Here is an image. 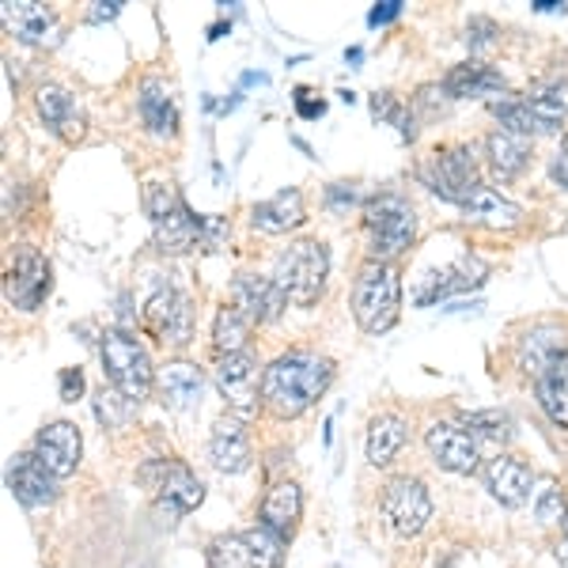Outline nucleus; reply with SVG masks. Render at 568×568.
<instances>
[{
	"instance_id": "obj_1",
	"label": "nucleus",
	"mask_w": 568,
	"mask_h": 568,
	"mask_svg": "<svg viewBox=\"0 0 568 568\" xmlns=\"http://www.w3.org/2000/svg\"><path fill=\"white\" fill-rule=\"evenodd\" d=\"M334 383V361L307 349L284 353L262 375V402L277 417H300L315 406Z\"/></svg>"
},
{
	"instance_id": "obj_2",
	"label": "nucleus",
	"mask_w": 568,
	"mask_h": 568,
	"mask_svg": "<svg viewBox=\"0 0 568 568\" xmlns=\"http://www.w3.org/2000/svg\"><path fill=\"white\" fill-rule=\"evenodd\" d=\"M417 213L402 194H375L364 201V240H368V262H390L414 246Z\"/></svg>"
},
{
	"instance_id": "obj_3",
	"label": "nucleus",
	"mask_w": 568,
	"mask_h": 568,
	"mask_svg": "<svg viewBox=\"0 0 568 568\" xmlns=\"http://www.w3.org/2000/svg\"><path fill=\"white\" fill-rule=\"evenodd\" d=\"M402 315V273L390 262H364L353 284V318L364 334H387Z\"/></svg>"
},
{
	"instance_id": "obj_4",
	"label": "nucleus",
	"mask_w": 568,
	"mask_h": 568,
	"mask_svg": "<svg viewBox=\"0 0 568 568\" xmlns=\"http://www.w3.org/2000/svg\"><path fill=\"white\" fill-rule=\"evenodd\" d=\"M99 356H103V375L122 398H130L133 406H141L144 398L155 390V372L152 356L141 345V337H133L130 329H106L99 342Z\"/></svg>"
},
{
	"instance_id": "obj_5",
	"label": "nucleus",
	"mask_w": 568,
	"mask_h": 568,
	"mask_svg": "<svg viewBox=\"0 0 568 568\" xmlns=\"http://www.w3.org/2000/svg\"><path fill=\"white\" fill-rule=\"evenodd\" d=\"M326 277H329V254H326V243H318V240L288 243L277 254V265H273V281L281 284L288 304H296V307L318 304L326 292Z\"/></svg>"
},
{
	"instance_id": "obj_6",
	"label": "nucleus",
	"mask_w": 568,
	"mask_h": 568,
	"mask_svg": "<svg viewBox=\"0 0 568 568\" xmlns=\"http://www.w3.org/2000/svg\"><path fill=\"white\" fill-rule=\"evenodd\" d=\"M417 179L433 190L436 197L452 201V205H466L481 190L478 160L466 144H444V149L428 152L417 168Z\"/></svg>"
},
{
	"instance_id": "obj_7",
	"label": "nucleus",
	"mask_w": 568,
	"mask_h": 568,
	"mask_svg": "<svg viewBox=\"0 0 568 568\" xmlns=\"http://www.w3.org/2000/svg\"><path fill=\"white\" fill-rule=\"evenodd\" d=\"M141 481L152 489L155 497V508L163 511L168 519H182L190 516V511L201 508V500H205V485L194 470H190L186 463L179 459H155L141 470Z\"/></svg>"
},
{
	"instance_id": "obj_8",
	"label": "nucleus",
	"mask_w": 568,
	"mask_h": 568,
	"mask_svg": "<svg viewBox=\"0 0 568 568\" xmlns=\"http://www.w3.org/2000/svg\"><path fill=\"white\" fill-rule=\"evenodd\" d=\"M141 326L144 334L155 337L160 345L182 349V345L194 337V307L182 296L175 284H160L141 307Z\"/></svg>"
},
{
	"instance_id": "obj_9",
	"label": "nucleus",
	"mask_w": 568,
	"mask_h": 568,
	"mask_svg": "<svg viewBox=\"0 0 568 568\" xmlns=\"http://www.w3.org/2000/svg\"><path fill=\"white\" fill-rule=\"evenodd\" d=\"M262 375L265 368H258L251 353H227L216 361L213 368V379L220 394H224L227 409L235 417H251L258 414V402H262Z\"/></svg>"
},
{
	"instance_id": "obj_10",
	"label": "nucleus",
	"mask_w": 568,
	"mask_h": 568,
	"mask_svg": "<svg viewBox=\"0 0 568 568\" xmlns=\"http://www.w3.org/2000/svg\"><path fill=\"white\" fill-rule=\"evenodd\" d=\"M50 262L39 246H16L12 251V262H8V273H4V296L12 307L20 311H34L42 307V300L50 296Z\"/></svg>"
},
{
	"instance_id": "obj_11",
	"label": "nucleus",
	"mask_w": 568,
	"mask_h": 568,
	"mask_svg": "<svg viewBox=\"0 0 568 568\" xmlns=\"http://www.w3.org/2000/svg\"><path fill=\"white\" fill-rule=\"evenodd\" d=\"M383 516L387 524L398 530L402 538H414L428 527L433 519V497H428V485L420 478H390L387 489H383Z\"/></svg>"
},
{
	"instance_id": "obj_12",
	"label": "nucleus",
	"mask_w": 568,
	"mask_h": 568,
	"mask_svg": "<svg viewBox=\"0 0 568 568\" xmlns=\"http://www.w3.org/2000/svg\"><path fill=\"white\" fill-rule=\"evenodd\" d=\"M425 447H428V455H433V463L447 474L470 478V474H478V466H481L478 439L466 433L463 425H455V420H433L425 433Z\"/></svg>"
},
{
	"instance_id": "obj_13",
	"label": "nucleus",
	"mask_w": 568,
	"mask_h": 568,
	"mask_svg": "<svg viewBox=\"0 0 568 568\" xmlns=\"http://www.w3.org/2000/svg\"><path fill=\"white\" fill-rule=\"evenodd\" d=\"M34 106H39V118L45 122V130L53 136H61L65 144H80L88 136V114L69 88L42 84L34 91Z\"/></svg>"
},
{
	"instance_id": "obj_14",
	"label": "nucleus",
	"mask_w": 568,
	"mask_h": 568,
	"mask_svg": "<svg viewBox=\"0 0 568 568\" xmlns=\"http://www.w3.org/2000/svg\"><path fill=\"white\" fill-rule=\"evenodd\" d=\"M34 459H39L53 478H72L80 459H84V436L72 420H53L34 436Z\"/></svg>"
},
{
	"instance_id": "obj_15",
	"label": "nucleus",
	"mask_w": 568,
	"mask_h": 568,
	"mask_svg": "<svg viewBox=\"0 0 568 568\" xmlns=\"http://www.w3.org/2000/svg\"><path fill=\"white\" fill-rule=\"evenodd\" d=\"M232 307H240L254 326L281 318V311L288 307V296L273 277H258V273H240L232 281Z\"/></svg>"
},
{
	"instance_id": "obj_16",
	"label": "nucleus",
	"mask_w": 568,
	"mask_h": 568,
	"mask_svg": "<svg viewBox=\"0 0 568 568\" xmlns=\"http://www.w3.org/2000/svg\"><path fill=\"white\" fill-rule=\"evenodd\" d=\"M8 489H12V497L31 511L50 508V504L58 500V478H53L34 455H16V459L8 463Z\"/></svg>"
},
{
	"instance_id": "obj_17",
	"label": "nucleus",
	"mask_w": 568,
	"mask_h": 568,
	"mask_svg": "<svg viewBox=\"0 0 568 568\" xmlns=\"http://www.w3.org/2000/svg\"><path fill=\"white\" fill-rule=\"evenodd\" d=\"M209 463H213L220 474L251 470L254 455H251V436H246V428H243V417L227 414L216 420L213 436H209Z\"/></svg>"
},
{
	"instance_id": "obj_18",
	"label": "nucleus",
	"mask_w": 568,
	"mask_h": 568,
	"mask_svg": "<svg viewBox=\"0 0 568 568\" xmlns=\"http://www.w3.org/2000/svg\"><path fill=\"white\" fill-rule=\"evenodd\" d=\"M530 485H535V470L519 455H497V459L485 463V489L504 508H524L530 497Z\"/></svg>"
},
{
	"instance_id": "obj_19",
	"label": "nucleus",
	"mask_w": 568,
	"mask_h": 568,
	"mask_svg": "<svg viewBox=\"0 0 568 568\" xmlns=\"http://www.w3.org/2000/svg\"><path fill=\"white\" fill-rule=\"evenodd\" d=\"M0 20H4L8 34H16L27 45H53L58 42V16L45 4H34V0H8L0 8Z\"/></svg>"
},
{
	"instance_id": "obj_20",
	"label": "nucleus",
	"mask_w": 568,
	"mask_h": 568,
	"mask_svg": "<svg viewBox=\"0 0 568 568\" xmlns=\"http://www.w3.org/2000/svg\"><path fill=\"white\" fill-rule=\"evenodd\" d=\"M300 516H304V489L296 481H273L258 508V524L270 527L273 535L292 538V530L300 527Z\"/></svg>"
},
{
	"instance_id": "obj_21",
	"label": "nucleus",
	"mask_w": 568,
	"mask_h": 568,
	"mask_svg": "<svg viewBox=\"0 0 568 568\" xmlns=\"http://www.w3.org/2000/svg\"><path fill=\"white\" fill-rule=\"evenodd\" d=\"M304 220H307V205H304V194H300V190H281V194L265 197L251 209V224L265 235L296 232Z\"/></svg>"
},
{
	"instance_id": "obj_22",
	"label": "nucleus",
	"mask_w": 568,
	"mask_h": 568,
	"mask_svg": "<svg viewBox=\"0 0 568 568\" xmlns=\"http://www.w3.org/2000/svg\"><path fill=\"white\" fill-rule=\"evenodd\" d=\"M561 353H568V349H565V329L557 326V323H535L516 342L519 368L530 372V375H542Z\"/></svg>"
},
{
	"instance_id": "obj_23",
	"label": "nucleus",
	"mask_w": 568,
	"mask_h": 568,
	"mask_svg": "<svg viewBox=\"0 0 568 568\" xmlns=\"http://www.w3.org/2000/svg\"><path fill=\"white\" fill-rule=\"evenodd\" d=\"M527 106L538 130L557 133L568 122V77H542L527 88Z\"/></svg>"
},
{
	"instance_id": "obj_24",
	"label": "nucleus",
	"mask_w": 568,
	"mask_h": 568,
	"mask_svg": "<svg viewBox=\"0 0 568 568\" xmlns=\"http://www.w3.org/2000/svg\"><path fill=\"white\" fill-rule=\"evenodd\" d=\"M155 387H160V398L168 402L171 409L186 414V409L201 406V390H205V379H201L197 364L171 361L168 368H160V375H155Z\"/></svg>"
},
{
	"instance_id": "obj_25",
	"label": "nucleus",
	"mask_w": 568,
	"mask_h": 568,
	"mask_svg": "<svg viewBox=\"0 0 568 568\" xmlns=\"http://www.w3.org/2000/svg\"><path fill=\"white\" fill-rule=\"evenodd\" d=\"M444 88L452 99H485V95H504L508 84L497 69L481 65V61H463L444 77Z\"/></svg>"
},
{
	"instance_id": "obj_26",
	"label": "nucleus",
	"mask_w": 568,
	"mask_h": 568,
	"mask_svg": "<svg viewBox=\"0 0 568 568\" xmlns=\"http://www.w3.org/2000/svg\"><path fill=\"white\" fill-rule=\"evenodd\" d=\"M141 118L149 125V133L155 136H175L179 133V103L175 91H171L163 80H144L141 84Z\"/></svg>"
},
{
	"instance_id": "obj_27",
	"label": "nucleus",
	"mask_w": 568,
	"mask_h": 568,
	"mask_svg": "<svg viewBox=\"0 0 568 568\" xmlns=\"http://www.w3.org/2000/svg\"><path fill=\"white\" fill-rule=\"evenodd\" d=\"M466 220H474V224H485L493 227V232H511V227L524 224V209L516 205V201L500 197L493 186H481L478 194L463 205Z\"/></svg>"
},
{
	"instance_id": "obj_28",
	"label": "nucleus",
	"mask_w": 568,
	"mask_h": 568,
	"mask_svg": "<svg viewBox=\"0 0 568 568\" xmlns=\"http://www.w3.org/2000/svg\"><path fill=\"white\" fill-rule=\"evenodd\" d=\"M201 240H205V216H194L186 205L155 224V251L160 254H190L197 251Z\"/></svg>"
},
{
	"instance_id": "obj_29",
	"label": "nucleus",
	"mask_w": 568,
	"mask_h": 568,
	"mask_svg": "<svg viewBox=\"0 0 568 568\" xmlns=\"http://www.w3.org/2000/svg\"><path fill=\"white\" fill-rule=\"evenodd\" d=\"M489 277V262H481L478 254H466L444 273H433V288L417 292V304H433L439 296H452V292H466V288H478V284Z\"/></svg>"
},
{
	"instance_id": "obj_30",
	"label": "nucleus",
	"mask_w": 568,
	"mask_h": 568,
	"mask_svg": "<svg viewBox=\"0 0 568 568\" xmlns=\"http://www.w3.org/2000/svg\"><path fill=\"white\" fill-rule=\"evenodd\" d=\"M485 155H489V168L493 175L500 182H511L524 175V168L530 163V141L527 136H516V133H489V141H485Z\"/></svg>"
},
{
	"instance_id": "obj_31",
	"label": "nucleus",
	"mask_w": 568,
	"mask_h": 568,
	"mask_svg": "<svg viewBox=\"0 0 568 568\" xmlns=\"http://www.w3.org/2000/svg\"><path fill=\"white\" fill-rule=\"evenodd\" d=\"M535 394H538L542 414L554 420L557 428H568V353H561L542 375H538Z\"/></svg>"
},
{
	"instance_id": "obj_32",
	"label": "nucleus",
	"mask_w": 568,
	"mask_h": 568,
	"mask_svg": "<svg viewBox=\"0 0 568 568\" xmlns=\"http://www.w3.org/2000/svg\"><path fill=\"white\" fill-rule=\"evenodd\" d=\"M409 439V428L406 420L398 414H379L368 425V439H364V452H368V463L372 466H390L394 455L406 447Z\"/></svg>"
},
{
	"instance_id": "obj_33",
	"label": "nucleus",
	"mask_w": 568,
	"mask_h": 568,
	"mask_svg": "<svg viewBox=\"0 0 568 568\" xmlns=\"http://www.w3.org/2000/svg\"><path fill=\"white\" fill-rule=\"evenodd\" d=\"M251 318L243 315L240 307L224 304L216 311V323H213V345L220 356L227 353H246V342H251Z\"/></svg>"
},
{
	"instance_id": "obj_34",
	"label": "nucleus",
	"mask_w": 568,
	"mask_h": 568,
	"mask_svg": "<svg viewBox=\"0 0 568 568\" xmlns=\"http://www.w3.org/2000/svg\"><path fill=\"white\" fill-rule=\"evenodd\" d=\"M209 568H262L246 535H216L205 549Z\"/></svg>"
},
{
	"instance_id": "obj_35",
	"label": "nucleus",
	"mask_w": 568,
	"mask_h": 568,
	"mask_svg": "<svg viewBox=\"0 0 568 568\" xmlns=\"http://www.w3.org/2000/svg\"><path fill=\"white\" fill-rule=\"evenodd\" d=\"M459 425L470 433L474 439H485V444H508L516 436V425L504 409H474V414H463Z\"/></svg>"
},
{
	"instance_id": "obj_36",
	"label": "nucleus",
	"mask_w": 568,
	"mask_h": 568,
	"mask_svg": "<svg viewBox=\"0 0 568 568\" xmlns=\"http://www.w3.org/2000/svg\"><path fill=\"white\" fill-rule=\"evenodd\" d=\"M489 110L497 114V122H500V130H504V133L527 136V141L542 136V130H538V122H535V114H530V106H527V99L500 95V99H493Z\"/></svg>"
},
{
	"instance_id": "obj_37",
	"label": "nucleus",
	"mask_w": 568,
	"mask_h": 568,
	"mask_svg": "<svg viewBox=\"0 0 568 568\" xmlns=\"http://www.w3.org/2000/svg\"><path fill=\"white\" fill-rule=\"evenodd\" d=\"M372 114H375V118H383V122H394V125H398L406 141H414V136H417V118L409 114V110L402 106L398 99L390 95V91H375V95H372Z\"/></svg>"
},
{
	"instance_id": "obj_38",
	"label": "nucleus",
	"mask_w": 568,
	"mask_h": 568,
	"mask_svg": "<svg viewBox=\"0 0 568 568\" xmlns=\"http://www.w3.org/2000/svg\"><path fill=\"white\" fill-rule=\"evenodd\" d=\"M182 205H186V201L179 197V190L171 186V182H149V186H144V209H149L152 224L175 216Z\"/></svg>"
},
{
	"instance_id": "obj_39",
	"label": "nucleus",
	"mask_w": 568,
	"mask_h": 568,
	"mask_svg": "<svg viewBox=\"0 0 568 568\" xmlns=\"http://www.w3.org/2000/svg\"><path fill=\"white\" fill-rule=\"evenodd\" d=\"M243 535H246V542H251L254 557H258L262 568H281V561H284V538L281 535H273V530L262 527V524L243 530Z\"/></svg>"
},
{
	"instance_id": "obj_40",
	"label": "nucleus",
	"mask_w": 568,
	"mask_h": 568,
	"mask_svg": "<svg viewBox=\"0 0 568 568\" xmlns=\"http://www.w3.org/2000/svg\"><path fill=\"white\" fill-rule=\"evenodd\" d=\"M130 409H133V402L130 398H122L114 387H103L99 390V398H95V417L103 420V428H122L125 420H130Z\"/></svg>"
},
{
	"instance_id": "obj_41",
	"label": "nucleus",
	"mask_w": 568,
	"mask_h": 568,
	"mask_svg": "<svg viewBox=\"0 0 568 568\" xmlns=\"http://www.w3.org/2000/svg\"><path fill=\"white\" fill-rule=\"evenodd\" d=\"M497 42H500V27L489 16H474L466 23V45H470V53H489Z\"/></svg>"
},
{
	"instance_id": "obj_42",
	"label": "nucleus",
	"mask_w": 568,
	"mask_h": 568,
	"mask_svg": "<svg viewBox=\"0 0 568 568\" xmlns=\"http://www.w3.org/2000/svg\"><path fill=\"white\" fill-rule=\"evenodd\" d=\"M565 508H568V497L561 493V485H546V489L538 493V500H535L538 524H561Z\"/></svg>"
},
{
	"instance_id": "obj_43",
	"label": "nucleus",
	"mask_w": 568,
	"mask_h": 568,
	"mask_svg": "<svg viewBox=\"0 0 568 568\" xmlns=\"http://www.w3.org/2000/svg\"><path fill=\"white\" fill-rule=\"evenodd\" d=\"M447 103H452V95H447V88H439V84H425L414 95V106L420 110L425 118H439V114H447Z\"/></svg>"
},
{
	"instance_id": "obj_44",
	"label": "nucleus",
	"mask_w": 568,
	"mask_h": 568,
	"mask_svg": "<svg viewBox=\"0 0 568 568\" xmlns=\"http://www.w3.org/2000/svg\"><path fill=\"white\" fill-rule=\"evenodd\" d=\"M296 114L307 118V122H311V118H323L326 114V103L311 88H296Z\"/></svg>"
},
{
	"instance_id": "obj_45",
	"label": "nucleus",
	"mask_w": 568,
	"mask_h": 568,
	"mask_svg": "<svg viewBox=\"0 0 568 568\" xmlns=\"http://www.w3.org/2000/svg\"><path fill=\"white\" fill-rule=\"evenodd\" d=\"M227 235H232V227H227V220H220V216H205V240H201V246H205V251H220Z\"/></svg>"
},
{
	"instance_id": "obj_46",
	"label": "nucleus",
	"mask_w": 568,
	"mask_h": 568,
	"mask_svg": "<svg viewBox=\"0 0 568 568\" xmlns=\"http://www.w3.org/2000/svg\"><path fill=\"white\" fill-rule=\"evenodd\" d=\"M549 179H554V186L568 190V133H565L561 149L554 152V160H549Z\"/></svg>"
},
{
	"instance_id": "obj_47",
	"label": "nucleus",
	"mask_w": 568,
	"mask_h": 568,
	"mask_svg": "<svg viewBox=\"0 0 568 568\" xmlns=\"http://www.w3.org/2000/svg\"><path fill=\"white\" fill-rule=\"evenodd\" d=\"M80 394H84V372L65 368L61 372V402H77Z\"/></svg>"
},
{
	"instance_id": "obj_48",
	"label": "nucleus",
	"mask_w": 568,
	"mask_h": 568,
	"mask_svg": "<svg viewBox=\"0 0 568 568\" xmlns=\"http://www.w3.org/2000/svg\"><path fill=\"white\" fill-rule=\"evenodd\" d=\"M402 16V0H379V4L368 12V23L372 27H383V23H390V20H398Z\"/></svg>"
},
{
	"instance_id": "obj_49",
	"label": "nucleus",
	"mask_w": 568,
	"mask_h": 568,
	"mask_svg": "<svg viewBox=\"0 0 568 568\" xmlns=\"http://www.w3.org/2000/svg\"><path fill=\"white\" fill-rule=\"evenodd\" d=\"M118 12H122V0H95V4L88 8V23H106V20H114Z\"/></svg>"
},
{
	"instance_id": "obj_50",
	"label": "nucleus",
	"mask_w": 568,
	"mask_h": 568,
	"mask_svg": "<svg viewBox=\"0 0 568 568\" xmlns=\"http://www.w3.org/2000/svg\"><path fill=\"white\" fill-rule=\"evenodd\" d=\"M326 197H329V205H353L356 190L349 186V182H334V186L326 190Z\"/></svg>"
},
{
	"instance_id": "obj_51",
	"label": "nucleus",
	"mask_w": 568,
	"mask_h": 568,
	"mask_svg": "<svg viewBox=\"0 0 568 568\" xmlns=\"http://www.w3.org/2000/svg\"><path fill=\"white\" fill-rule=\"evenodd\" d=\"M361 58H364V50H361V45H353V50L345 53V61H353V65H356V61H361Z\"/></svg>"
},
{
	"instance_id": "obj_52",
	"label": "nucleus",
	"mask_w": 568,
	"mask_h": 568,
	"mask_svg": "<svg viewBox=\"0 0 568 568\" xmlns=\"http://www.w3.org/2000/svg\"><path fill=\"white\" fill-rule=\"evenodd\" d=\"M557 561H561V568H568V542L557 546Z\"/></svg>"
},
{
	"instance_id": "obj_53",
	"label": "nucleus",
	"mask_w": 568,
	"mask_h": 568,
	"mask_svg": "<svg viewBox=\"0 0 568 568\" xmlns=\"http://www.w3.org/2000/svg\"><path fill=\"white\" fill-rule=\"evenodd\" d=\"M224 27L227 23H213V27H209V39H220V34H224Z\"/></svg>"
},
{
	"instance_id": "obj_54",
	"label": "nucleus",
	"mask_w": 568,
	"mask_h": 568,
	"mask_svg": "<svg viewBox=\"0 0 568 568\" xmlns=\"http://www.w3.org/2000/svg\"><path fill=\"white\" fill-rule=\"evenodd\" d=\"M561 530H565V542H568V508H565V519H561Z\"/></svg>"
}]
</instances>
